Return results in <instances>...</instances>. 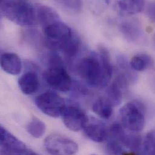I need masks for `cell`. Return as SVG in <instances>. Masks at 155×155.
<instances>
[{
	"label": "cell",
	"instance_id": "6da1fadb",
	"mask_svg": "<svg viewBox=\"0 0 155 155\" xmlns=\"http://www.w3.org/2000/svg\"><path fill=\"white\" fill-rule=\"evenodd\" d=\"M78 73L90 86L105 87L112 75V67L107 51L101 48L99 53H93L83 58L78 63Z\"/></svg>",
	"mask_w": 155,
	"mask_h": 155
},
{
	"label": "cell",
	"instance_id": "7a4b0ae2",
	"mask_svg": "<svg viewBox=\"0 0 155 155\" xmlns=\"http://www.w3.org/2000/svg\"><path fill=\"white\" fill-rule=\"evenodd\" d=\"M1 13L21 26H30L37 23L35 4L27 1H2Z\"/></svg>",
	"mask_w": 155,
	"mask_h": 155
},
{
	"label": "cell",
	"instance_id": "3957f363",
	"mask_svg": "<svg viewBox=\"0 0 155 155\" xmlns=\"http://www.w3.org/2000/svg\"><path fill=\"white\" fill-rule=\"evenodd\" d=\"M121 126L133 133L141 131L145 124V109L138 101H130L124 105L119 112Z\"/></svg>",
	"mask_w": 155,
	"mask_h": 155
},
{
	"label": "cell",
	"instance_id": "277c9868",
	"mask_svg": "<svg viewBox=\"0 0 155 155\" xmlns=\"http://www.w3.org/2000/svg\"><path fill=\"white\" fill-rule=\"evenodd\" d=\"M43 31L46 47L53 51H62L74 34L70 27L61 21L43 28Z\"/></svg>",
	"mask_w": 155,
	"mask_h": 155
},
{
	"label": "cell",
	"instance_id": "5b68a950",
	"mask_svg": "<svg viewBox=\"0 0 155 155\" xmlns=\"http://www.w3.org/2000/svg\"><path fill=\"white\" fill-rule=\"evenodd\" d=\"M35 103L41 111L53 118L62 116L67 106L65 100L52 91H46L39 95L35 98Z\"/></svg>",
	"mask_w": 155,
	"mask_h": 155
},
{
	"label": "cell",
	"instance_id": "8992f818",
	"mask_svg": "<svg viewBox=\"0 0 155 155\" xmlns=\"http://www.w3.org/2000/svg\"><path fill=\"white\" fill-rule=\"evenodd\" d=\"M44 147L51 155H74L78 150V144L75 141L59 134L47 137L44 141Z\"/></svg>",
	"mask_w": 155,
	"mask_h": 155
},
{
	"label": "cell",
	"instance_id": "52a82bcc",
	"mask_svg": "<svg viewBox=\"0 0 155 155\" xmlns=\"http://www.w3.org/2000/svg\"><path fill=\"white\" fill-rule=\"evenodd\" d=\"M44 78L47 84L56 91L67 92L71 87V78L64 65L50 66L44 74Z\"/></svg>",
	"mask_w": 155,
	"mask_h": 155
},
{
	"label": "cell",
	"instance_id": "ba28073f",
	"mask_svg": "<svg viewBox=\"0 0 155 155\" xmlns=\"http://www.w3.org/2000/svg\"><path fill=\"white\" fill-rule=\"evenodd\" d=\"M62 117L65 126L74 132L83 130L89 120L84 110L76 105L66 106Z\"/></svg>",
	"mask_w": 155,
	"mask_h": 155
},
{
	"label": "cell",
	"instance_id": "9c48e42d",
	"mask_svg": "<svg viewBox=\"0 0 155 155\" xmlns=\"http://www.w3.org/2000/svg\"><path fill=\"white\" fill-rule=\"evenodd\" d=\"M131 80L127 75L121 73L115 78L107 89L106 98L113 106H118L122 101L129 81Z\"/></svg>",
	"mask_w": 155,
	"mask_h": 155
},
{
	"label": "cell",
	"instance_id": "30bf717a",
	"mask_svg": "<svg viewBox=\"0 0 155 155\" xmlns=\"http://www.w3.org/2000/svg\"><path fill=\"white\" fill-rule=\"evenodd\" d=\"M83 130L87 137L94 142L102 143L107 139V129L103 123L97 120H89Z\"/></svg>",
	"mask_w": 155,
	"mask_h": 155
},
{
	"label": "cell",
	"instance_id": "8fae6325",
	"mask_svg": "<svg viewBox=\"0 0 155 155\" xmlns=\"http://www.w3.org/2000/svg\"><path fill=\"white\" fill-rule=\"evenodd\" d=\"M37 23H39L43 28L60 21L57 12L52 8L41 4H35Z\"/></svg>",
	"mask_w": 155,
	"mask_h": 155
},
{
	"label": "cell",
	"instance_id": "7c38bea8",
	"mask_svg": "<svg viewBox=\"0 0 155 155\" xmlns=\"http://www.w3.org/2000/svg\"><path fill=\"white\" fill-rule=\"evenodd\" d=\"M1 67L4 71L11 74H19L22 69L20 58L16 53H4L1 56Z\"/></svg>",
	"mask_w": 155,
	"mask_h": 155
},
{
	"label": "cell",
	"instance_id": "4fadbf2b",
	"mask_svg": "<svg viewBox=\"0 0 155 155\" xmlns=\"http://www.w3.org/2000/svg\"><path fill=\"white\" fill-rule=\"evenodd\" d=\"M18 84L20 89L24 94L31 95L36 92L39 89V78L34 72H27L19 78Z\"/></svg>",
	"mask_w": 155,
	"mask_h": 155
},
{
	"label": "cell",
	"instance_id": "5bb4252c",
	"mask_svg": "<svg viewBox=\"0 0 155 155\" xmlns=\"http://www.w3.org/2000/svg\"><path fill=\"white\" fill-rule=\"evenodd\" d=\"M113 106L105 97L98 98L92 105V110L95 114L103 119H109L113 112Z\"/></svg>",
	"mask_w": 155,
	"mask_h": 155
},
{
	"label": "cell",
	"instance_id": "9a60e30c",
	"mask_svg": "<svg viewBox=\"0 0 155 155\" xmlns=\"http://www.w3.org/2000/svg\"><path fill=\"white\" fill-rule=\"evenodd\" d=\"M143 1H119L117 2L118 7L122 14L132 15L141 12L144 7Z\"/></svg>",
	"mask_w": 155,
	"mask_h": 155
},
{
	"label": "cell",
	"instance_id": "2e32d148",
	"mask_svg": "<svg viewBox=\"0 0 155 155\" xmlns=\"http://www.w3.org/2000/svg\"><path fill=\"white\" fill-rule=\"evenodd\" d=\"M121 30L123 34L130 40H136L141 35V28L139 25L134 21H128L122 23Z\"/></svg>",
	"mask_w": 155,
	"mask_h": 155
},
{
	"label": "cell",
	"instance_id": "e0dca14e",
	"mask_svg": "<svg viewBox=\"0 0 155 155\" xmlns=\"http://www.w3.org/2000/svg\"><path fill=\"white\" fill-rule=\"evenodd\" d=\"M26 129L28 134L33 137L40 138L45 133L46 126L42 121L38 118L33 117L27 125Z\"/></svg>",
	"mask_w": 155,
	"mask_h": 155
},
{
	"label": "cell",
	"instance_id": "ac0fdd59",
	"mask_svg": "<svg viewBox=\"0 0 155 155\" xmlns=\"http://www.w3.org/2000/svg\"><path fill=\"white\" fill-rule=\"evenodd\" d=\"M152 64L151 58L146 54H137L132 58L130 65L132 70L143 71L146 70Z\"/></svg>",
	"mask_w": 155,
	"mask_h": 155
},
{
	"label": "cell",
	"instance_id": "d6986e66",
	"mask_svg": "<svg viewBox=\"0 0 155 155\" xmlns=\"http://www.w3.org/2000/svg\"><path fill=\"white\" fill-rule=\"evenodd\" d=\"M1 155H39L31 149H29L22 143L8 149H0Z\"/></svg>",
	"mask_w": 155,
	"mask_h": 155
},
{
	"label": "cell",
	"instance_id": "ffe728a7",
	"mask_svg": "<svg viewBox=\"0 0 155 155\" xmlns=\"http://www.w3.org/2000/svg\"><path fill=\"white\" fill-rule=\"evenodd\" d=\"M107 141L105 146L106 155H126L128 152L119 142L112 139H107Z\"/></svg>",
	"mask_w": 155,
	"mask_h": 155
},
{
	"label": "cell",
	"instance_id": "44dd1931",
	"mask_svg": "<svg viewBox=\"0 0 155 155\" xmlns=\"http://www.w3.org/2000/svg\"><path fill=\"white\" fill-rule=\"evenodd\" d=\"M57 3L64 11L71 15L78 13L82 8L80 1H59Z\"/></svg>",
	"mask_w": 155,
	"mask_h": 155
},
{
	"label": "cell",
	"instance_id": "7402d4cb",
	"mask_svg": "<svg viewBox=\"0 0 155 155\" xmlns=\"http://www.w3.org/2000/svg\"><path fill=\"white\" fill-rule=\"evenodd\" d=\"M80 47V39L78 36L73 34L72 38L62 50V52L68 57H75L79 51Z\"/></svg>",
	"mask_w": 155,
	"mask_h": 155
},
{
	"label": "cell",
	"instance_id": "603a6c76",
	"mask_svg": "<svg viewBox=\"0 0 155 155\" xmlns=\"http://www.w3.org/2000/svg\"><path fill=\"white\" fill-rule=\"evenodd\" d=\"M143 149L147 155H155V129L150 131L144 140Z\"/></svg>",
	"mask_w": 155,
	"mask_h": 155
},
{
	"label": "cell",
	"instance_id": "cb8c5ba5",
	"mask_svg": "<svg viewBox=\"0 0 155 155\" xmlns=\"http://www.w3.org/2000/svg\"><path fill=\"white\" fill-rule=\"evenodd\" d=\"M146 13L149 19L155 23V2L151 3L148 5Z\"/></svg>",
	"mask_w": 155,
	"mask_h": 155
},
{
	"label": "cell",
	"instance_id": "d4e9b609",
	"mask_svg": "<svg viewBox=\"0 0 155 155\" xmlns=\"http://www.w3.org/2000/svg\"></svg>",
	"mask_w": 155,
	"mask_h": 155
}]
</instances>
